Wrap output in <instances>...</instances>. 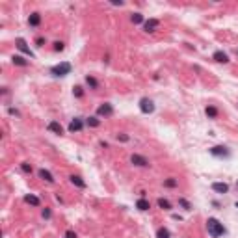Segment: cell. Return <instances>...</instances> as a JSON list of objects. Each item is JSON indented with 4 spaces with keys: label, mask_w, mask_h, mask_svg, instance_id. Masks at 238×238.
Here are the masks:
<instances>
[{
    "label": "cell",
    "mask_w": 238,
    "mask_h": 238,
    "mask_svg": "<svg viewBox=\"0 0 238 238\" xmlns=\"http://www.w3.org/2000/svg\"><path fill=\"white\" fill-rule=\"evenodd\" d=\"M20 168H22V171H26V173H32V166H30V164H22Z\"/></svg>",
    "instance_id": "obj_28"
},
{
    "label": "cell",
    "mask_w": 238,
    "mask_h": 238,
    "mask_svg": "<svg viewBox=\"0 0 238 238\" xmlns=\"http://www.w3.org/2000/svg\"><path fill=\"white\" fill-rule=\"evenodd\" d=\"M236 54H238V48H236Z\"/></svg>",
    "instance_id": "obj_37"
},
{
    "label": "cell",
    "mask_w": 238,
    "mask_h": 238,
    "mask_svg": "<svg viewBox=\"0 0 238 238\" xmlns=\"http://www.w3.org/2000/svg\"><path fill=\"white\" fill-rule=\"evenodd\" d=\"M97 114H99V115H112V114H114V106L108 104V102H104V104H101V106L97 108Z\"/></svg>",
    "instance_id": "obj_7"
},
{
    "label": "cell",
    "mask_w": 238,
    "mask_h": 238,
    "mask_svg": "<svg viewBox=\"0 0 238 238\" xmlns=\"http://www.w3.org/2000/svg\"><path fill=\"white\" fill-rule=\"evenodd\" d=\"M86 82H88V86H89V88H93V89H95V88L99 86V82H97V80H95L93 76H86Z\"/></svg>",
    "instance_id": "obj_22"
},
{
    "label": "cell",
    "mask_w": 238,
    "mask_h": 238,
    "mask_svg": "<svg viewBox=\"0 0 238 238\" xmlns=\"http://www.w3.org/2000/svg\"><path fill=\"white\" fill-rule=\"evenodd\" d=\"M9 114H13V115H19V112H17L15 108H9Z\"/></svg>",
    "instance_id": "obj_35"
},
{
    "label": "cell",
    "mask_w": 238,
    "mask_h": 238,
    "mask_svg": "<svg viewBox=\"0 0 238 238\" xmlns=\"http://www.w3.org/2000/svg\"><path fill=\"white\" fill-rule=\"evenodd\" d=\"M11 61H13L15 65H20V67H26V65H28V61H26L22 56H13V58H11Z\"/></svg>",
    "instance_id": "obj_16"
},
{
    "label": "cell",
    "mask_w": 238,
    "mask_h": 238,
    "mask_svg": "<svg viewBox=\"0 0 238 238\" xmlns=\"http://www.w3.org/2000/svg\"><path fill=\"white\" fill-rule=\"evenodd\" d=\"M130 20H132L134 24H140V22H143V15H141V13H132Z\"/></svg>",
    "instance_id": "obj_21"
},
{
    "label": "cell",
    "mask_w": 238,
    "mask_h": 238,
    "mask_svg": "<svg viewBox=\"0 0 238 238\" xmlns=\"http://www.w3.org/2000/svg\"><path fill=\"white\" fill-rule=\"evenodd\" d=\"M82 127H84V123H82V119H78V117H74V119L69 123V130H71V132H78V130H82Z\"/></svg>",
    "instance_id": "obj_8"
},
{
    "label": "cell",
    "mask_w": 238,
    "mask_h": 238,
    "mask_svg": "<svg viewBox=\"0 0 238 238\" xmlns=\"http://www.w3.org/2000/svg\"><path fill=\"white\" fill-rule=\"evenodd\" d=\"M156 236H158V238H169V231H168V229H164V227H160V229H158V233H156Z\"/></svg>",
    "instance_id": "obj_23"
},
{
    "label": "cell",
    "mask_w": 238,
    "mask_h": 238,
    "mask_svg": "<svg viewBox=\"0 0 238 238\" xmlns=\"http://www.w3.org/2000/svg\"><path fill=\"white\" fill-rule=\"evenodd\" d=\"M205 114H207L210 119H216V117H218V110H216L214 106H207V108H205Z\"/></svg>",
    "instance_id": "obj_17"
},
{
    "label": "cell",
    "mask_w": 238,
    "mask_h": 238,
    "mask_svg": "<svg viewBox=\"0 0 238 238\" xmlns=\"http://www.w3.org/2000/svg\"><path fill=\"white\" fill-rule=\"evenodd\" d=\"M212 190L218 192V194H227L229 192V184H225V182H214L212 184Z\"/></svg>",
    "instance_id": "obj_9"
},
{
    "label": "cell",
    "mask_w": 238,
    "mask_h": 238,
    "mask_svg": "<svg viewBox=\"0 0 238 238\" xmlns=\"http://www.w3.org/2000/svg\"><path fill=\"white\" fill-rule=\"evenodd\" d=\"M236 209H238V201H236Z\"/></svg>",
    "instance_id": "obj_36"
},
{
    "label": "cell",
    "mask_w": 238,
    "mask_h": 238,
    "mask_svg": "<svg viewBox=\"0 0 238 238\" xmlns=\"http://www.w3.org/2000/svg\"><path fill=\"white\" fill-rule=\"evenodd\" d=\"M130 162H132L134 166H140V168L149 166V160H147L145 156H141V155H132V156H130Z\"/></svg>",
    "instance_id": "obj_6"
},
{
    "label": "cell",
    "mask_w": 238,
    "mask_h": 238,
    "mask_svg": "<svg viewBox=\"0 0 238 238\" xmlns=\"http://www.w3.org/2000/svg\"><path fill=\"white\" fill-rule=\"evenodd\" d=\"M117 140H121V141H128V136H127V134H117Z\"/></svg>",
    "instance_id": "obj_30"
},
{
    "label": "cell",
    "mask_w": 238,
    "mask_h": 238,
    "mask_svg": "<svg viewBox=\"0 0 238 238\" xmlns=\"http://www.w3.org/2000/svg\"><path fill=\"white\" fill-rule=\"evenodd\" d=\"M164 186H168V188H175V186H177V179H168V181H164Z\"/></svg>",
    "instance_id": "obj_24"
},
{
    "label": "cell",
    "mask_w": 238,
    "mask_h": 238,
    "mask_svg": "<svg viewBox=\"0 0 238 238\" xmlns=\"http://www.w3.org/2000/svg\"><path fill=\"white\" fill-rule=\"evenodd\" d=\"M136 207H138L140 210H149V209H151V205H149V201H147V199H143V197H141V199H138V203H136Z\"/></svg>",
    "instance_id": "obj_15"
},
{
    "label": "cell",
    "mask_w": 238,
    "mask_h": 238,
    "mask_svg": "<svg viewBox=\"0 0 238 238\" xmlns=\"http://www.w3.org/2000/svg\"><path fill=\"white\" fill-rule=\"evenodd\" d=\"M140 110H141L143 114H153V112H155V102H153L149 97H143V99L140 101Z\"/></svg>",
    "instance_id": "obj_3"
},
{
    "label": "cell",
    "mask_w": 238,
    "mask_h": 238,
    "mask_svg": "<svg viewBox=\"0 0 238 238\" xmlns=\"http://www.w3.org/2000/svg\"><path fill=\"white\" fill-rule=\"evenodd\" d=\"M210 155H212V156H218V158H227L231 153H229L227 147H223V145H216V147L210 149Z\"/></svg>",
    "instance_id": "obj_4"
},
{
    "label": "cell",
    "mask_w": 238,
    "mask_h": 238,
    "mask_svg": "<svg viewBox=\"0 0 238 238\" xmlns=\"http://www.w3.org/2000/svg\"><path fill=\"white\" fill-rule=\"evenodd\" d=\"M24 201H26V203H30V205H34V207H39V197H35V195H32V194H30V195H26V197H24Z\"/></svg>",
    "instance_id": "obj_19"
},
{
    "label": "cell",
    "mask_w": 238,
    "mask_h": 238,
    "mask_svg": "<svg viewBox=\"0 0 238 238\" xmlns=\"http://www.w3.org/2000/svg\"><path fill=\"white\" fill-rule=\"evenodd\" d=\"M73 93H74L76 97H82V88H80V86H76V88L73 89Z\"/></svg>",
    "instance_id": "obj_27"
},
{
    "label": "cell",
    "mask_w": 238,
    "mask_h": 238,
    "mask_svg": "<svg viewBox=\"0 0 238 238\" xmlns=\"http://www.w3.org/2000/svg\"><path fill=\"white\" fill-rule=\"evenodd\" d=\"M48 130L54 132V134H63V127H61L58 121H50V123H48Z\"/></svg>",
    "instance_id": "obj_11"
},
{
    "label": "cell",
    "mask_w": 238,
    "mask_h": 238,
    "mask_svg": "<svg viewBox=\"0 0 238 238\" xmlns=\"http://www.w3.org/2000/svg\"><path fill=\"white\" fill-rule=\"evenodd\" d=\"M69 73H71V63H67V61H63L60 65H54L50 69V74H54V76H65Z\"/></svg>",
    "instance_id": "obj_2"
},
{
    "label": "cell",
    "mask_w": 238,
    "mask_h": 238,
    "mask_svg": "<svg viewBox=\"0 0 238 238\" xmlns=\"http://www.w3.org/2000/svg\"><path fill=\"white\" fill-rule=\"evenodd\" d=\"M39 22H41V15L39 13H32L28 17V24L30 26H39Z\"/></svg>",
    "instance_id": "obj_12"
},
{
    "label": "cell",
    "mask_w": 238,
    "mask_h": 238,
    "mask_svg": "<svg viewBox=\"0 0 238 238\" xmlns=\"http://www.w3.org/2000/svg\"><path fill=\"white\" fill-rule=\"evenodd\" d=\"M54 50H63V43L56 41V43H54Z\"/></svg>",
    "instance_id": "obj_29"
},
{
    "label": "cell",
    "mask_w": 238,
    "mask_h": 238,
    "mask_svg": "<svg viewBox=\"0 0 238 238\" xmlns=\"http://www.w3.org/2000/svg\"><path fill=\"white\" fill-rule=\"evenodd\" d=\"M112 6H123V2L121 0H112Z\"/></svg>",
    "instance_id": "obj_34"
},
{
    "label": "cell",
    "mask_w": 238,
    "mask_h": 238,
    "mask_svg": "<svg viewBox=\"0 0 238 238\" xmlns=\"http://www.w3.org/2000/svg\"><path fill=\"white\" fill-rule=\"evenodd\" d=\"M158 207L164 209V210H169V209H171V203H169L168 199H162V197H160V199H158Z\"/></svg>",
    "instance_id": "obj_20"
},
{
    "label": "cell",
    "mask_w": 238,
    "mask_h": 238,
    "mask_svg": "<svg viewBox=\"0 0 238 238\" xmlns=\"http://www.w3.org/2000/svg\"><path fill=\"white\" fill-rule=\"evenodd\" d=\"M88 125H89V127H99L101 121H99L97 117H89V119H88Z\"/></svg>",
    "instance_id": "obj_26"
},
{
    "label": "cell",
    "mask_w": 238,
    "mask_h": 238,
    "mask_svg": "<svg viewBox=\"0 0 238 238\" xmlns=\"http://www.w3.org/2000/svg\"><path fill=\"white\" fill-rule=\"evenodd\" d=\"M69 179H71V182H73L74 186H78V188H86V182L82 181V177H78V175H71Z\"/></svg>",
    "instance_id": "obj_14"
},
{
    "label": "cell",
    "mask_w": 238,
    "mask_h": 238,
    "mask_svg": "<svg viewBox=\"0 0 238 238\" xmlns=\"http://www.w3.org/2000/svg\"><path fill=\"white\" fill-rule=\"evenodd\" d=\"M207 229H209V235L212 238H220V236L225 235L223 223H220L216 218H209V220H207Z\"/></svg>",
    "instance_id": "obj_1"
},
{
    "label": "cell",
    "mask_w": 238,
    "mask_h": 238,
    "mask_svg": "<svg viewBox=\"0 0 238 238\" xmlns=\"http://www.w3.org/2000/svg\"><path fill=\"white\" fill-rule=\"evenodd\" d=\"M214 60H216V61H220V63H227V61H229L227 54H225V52H222V50L214 52Z\"/></svg>",
    "instance_id": "obj_13"
},
{
    "label": "cell",
    "mask_w": 238,
    "mask_h": 238,
    "mask_svg": "<svg viewBox=\"0 0 238 238\" xmlns=\"http://www.w3.org/2000/svg\"><path fill=\"white\" fill-rule=\"evenodd\" d=\"M158 19H149V20H145V32H155L156 28H158Z\"/></svg>",
    "instance_id": "obj_10"
},
{
    "label": "cell",
    "mask_w": 238,
    "mask_h": 238,
    "mask_svg": "<svg viewBox=\"0 0 238 238\" xmlns=\"http://www.w3.org/2000/svg\"><path fill=\"white\" fill-rule=\"evenodd\" d=\"M65 238H76V235H74L73 231H67V233H65Z\"/></svg>",
    "instance_id": "obj_32"
},
{
    "label": "cell",
    "mask_w": 238,
    "mask_h": 238,
    "mask_svg": "<svg viewBox=\"0 0 238 238\" xmlns=\"http://www.w3.org/2000/svg\"><path fill=\"white\" fill-rule=\"evenodd\" d=\"M39 177L43 179V181H47V182H54V179H52V175L47 171V169H39Z\"/></svg>",
    "instance_id": "obj_18"
},
{
    "label": "cell",
    "mask_w": 238,
    "mask_h": 238,
    "mask_svg": "<svg viewBox=\"0 0 238 238\" xmlns=\"http://www.w3.org/2000/svg\"><path fill=\"white\" fill-rule=\"evenodd\" d=\"M179 205H181V207H182L184 210H192V205H190V203H188L186 199H179Z\"/></svg>",
    "instance_id": "obj_25"
},
{
    "label": "cell",
    "mask_w": 238,
    "mask_h": 238,
    "mask_svg": "<svg viewBox=\"0 0 238 238\" xmlns=\"http://www.w3.org/2000/svg\"><path fill=\"white\" fill-rule=\"evenodd\" d=\"M35 43H37V47H43V43H45V39H43V37H37V41H35Z\"/></svg>",
    "instance_id": "obj_33"
},
{
    "label": "cell",
    "mask_w": 238,
    "mask_h": 238,
    "mask_svg": "<svg viewBox=\"0 0 238 238\" xmlns=\"http://www.w3.org/2000/svg\"><path fill=\"white\" fill-rule=\"evenodd\" d=\"M15 43H17V48H19L20 52H24V54H28L30 58H34V52L30 50V47L26 45V41H24L22 37H17V41H15Z\"/></svg>",
    "instance_id": "obj_5"
},
{
    "label": "cell",
    "mask_w": 238,
    "mask_h": 238,
    "mask_svg": "<svg viewBox=\"0 0 238 238\" xmlns=\"http://www.w3.org/2000/svg\"><path fill=\"white\" fill-rule=\"evenodd\" d=\"M50 216H52V212H50L48 209H45V210H43V218H47V220H48Z\"/></svg>",
    "instance_id": "obj_31"
}]
</instances>
